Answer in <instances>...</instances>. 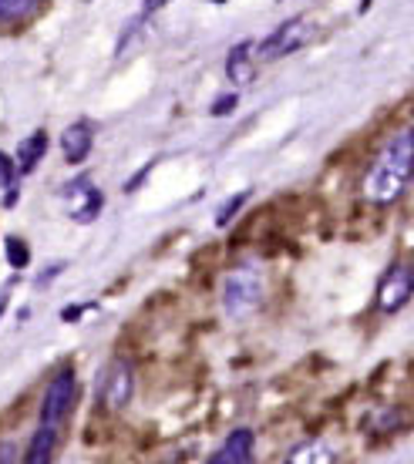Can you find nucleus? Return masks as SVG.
<instances>
[{
  "instance_id": "nucleus-10",
  "label": "nucleus",
  "mask_w": 414,
  "mask_h": 464,
  "mask_svg": "<svg viewBox=\"0 0 414 464\" xmlns=\"http://www.w3.org/2000/svg\"><path fill=\"white\" fill-rule=\"evenodd\" d=\"M44 149H47V135H44V131H34L31 139H24L21 149H17V172H21V175L34 172V165L44 159Z\"/></svg>"
},
{
  "instance_id": "nucleus-4",
  "label": "nucleus",
  "mask_w": 414,
  "mask_h": 464,
  "mask_svg": "<svg viewBox=\"0 0 414 464\" xmlns=\"http://www.w3.org/2000/svg\"><path fill=\"white\" fill-rule=\"evenodd\" d=\"M313 37V27L310 21H303V17H293V21H287L280 31H273V34L266 37L263 44H260V61H273V58H283V54H293V51H300V47L307 44Z\"/></svg>"
},
{
  "instance_id": "nucleus-5",
  "label": "nucleus",
  "mask_w": 414,
  "mask_h": 464,
  "mask_svg": "<svg viewBox=\"0 0 414 464\" xmlns=\"http://www.w3.org/2000/svg\"><path fill=\"white\" fill-rule=\"evenodd\" d=\"M104 198L102 192L92 186V179H71L68 188H64V212H68L74 222H94L102 216Z\"/></svg>"
},
{
  "instance_id": "nucleus-3",
  "label": "nucleus",
  "mask_w": 414,
  "mask_h": 464,
  "mask_svg": "<svg viewBox=\"0 0 414 464\" xmlns=\"http://www.w3.org/2000/svg\"><path fill=\"white\" fill-rule=\"evenodd\" d=\"M71 401H74V373L64 367V371L54 373V381L47 383L44 401H41V428H54L64 420Z\"/></svg>"
},
{
  "instance_id": "nucleus-14",
  "label": "nucleus",
  "mask_w": 414,
  "mask_h": 464,
  "mask_svg": "<svg viewBox=\"0 0 414 464\" xmlns=\"http://www.w3.org/2000/svg\"><path fill=\"white\" fill-rule=\"evenodd\" d=\"M287 461H334V454L327 451V444L310 441V444H300L293 454H287Z\"/></svg>"
},
{
  "instance_id": "nucleus-18",
  "label": "nucleus",
  "mask_w": 414,
  "mask_h": 464,
  "mask_svg": "<svg viewBox=\"0 0 414 464\" xmlns=\"http://www.w3.org/2000/svg\"><path fill=\"white\" fill-rule=\"evenodd\" d=\"M236 108V98H219V105H212V115H222V111H232Z\"/></svg>"
},
{
  "instance_id": "nucleus-1",
  "label": "nucleus",
  "mask_w": 414,
  "mask_h": 464,
  "mask_svg": "<svg viewBox=\"0 0 414 464\" xmlns=\"http://www.w3.org/2000/svg\"><path fill=\"white\" fill-rule=\"evenodd\" d=\"M411 155H414L411 131L401 128V131L380 149V155L374 159L368 175H364V198L374 202V206H391L394 198L408 188V179H411Z\"/></svg>"
},
{
  "instance_id": "nucleus-2",
  "label": "nucleus",
  "mask_w": 414,
  "mask_h": 464,
  "mask_svg": "<svg viewBox=\"0 0 414 464\" xmlns=\"http://www.w3.org/2000/svg\"><path fill=\"white\" fill-rule=\"evenodd\" d=\"M263 300V273L256 266H240L222 279V310L232 316L250 314Z\"/></svg>"
},
{
  "instance_id": "nucleus-11",
  "label": "nucleus",
  "mask_w": 414,
  "mask_h": 464,
  "mask_svg": "<svg viewBox=\"0 0 414 464\" xmlns=\"http://www.w3.org/2000/svg\"><path fill=\"white\" fill-rule=\"evenodd\" d=\"M226 71L236 84H246L253 78V44H236L232 47L230 61H226Z\"/></svg>"
},
{
  "instance_id": "nucleus-6",
  "label": "nucleus",
  "mask_w": 414,
  "mask_h": 464,
  "mask_svg": "<svg viewBox=\"0 0 414 464\" xmlns=\"http://www.w3.org/2000/svg\"><path fill=\"white\" fill-rule=\"evenodd\" d=\"M414 290V279H411V266L408 263H394L388 269V276L380 279V290H378V310L380 314H398L408 306Z\"/></svg>"
},
{
  "instance_id": "nucleus-15",
  "label": "nucleus",
  "mask_w": 414,
  "mask_h": 464,
  "mask_svg": "<svg viewBox=\"0 0 414 464\" xmlns=\"http://www.w3.org/2000/svg\"><path fill=\"white\" fill-rule=\"evenodd\" d=\"M7 259H11L14 269L27 266V263H31V249H27V243H21L17 236H7Z\"/></svg>"
},
{
  "instance_id": "nucleus-9",
  "label": "nucleus",
  "mask_w": 414,
  "mask_h": 464,
  "mask_svg": "<svg viewBox=\"0 0 414 464\" xmlns=\"http://www.w3.org/2000/svg\"><path fill=\"white\" fill-rule=\"evenodd\" d=\"M253 444H256L253 430L236 428L230 438H226V444L212 454V464H246V461H253Z\"/></svg>"
},
{
  "instance_id": "nucleus-20",
  "label": "nucleus",
  "mask_w": 414,
  "mask_h": 464,
  "mask_svg": "<svg viewBox=\"0 0 414 464\" xmlns=\"http://www.w3.org/2000/svg\"><path fill=\"white\" fill-rule=\"evenodd\" d=\"M370 4H374V0H360V11H368Z\"/></svg>"
},
{
  "instance_id": "nucleus-21",
  "label": "nucleus",
  "mask_w": 414,
  "mask_h": 464,
  "mask_svg": "<svg viewBox=\"0 0 414 464\" xmlns=\"http://www.w3.org/2000/svg\"><path fill=\"white\" fill-rule=\"evenodd\" d=\"M4 310H7V303H4V300H0V316H4Z\"/></svg>"
},
{
  "instance_id": "nucleus-8",
  "label": "nucleus",
  "mask_w": 414,
  "mask_h": 464,
  "mask_svg": "<svg viewBox=\"0 0 414 464\" xmlns=\"http://www.w3.org/2000/svg\"><path fill=\"white\" fill-rule=\"evenodd\" d=\"M92 141H94V128L88 121H74L71 128H64L61 135V151L71 165H81L88 155H92Z\"/></svg>"
},
{
  "instance_id": "nucleus-17",
  "label": "nucleus",
  "mask_w": 414,
  "mask_h": 464,
  "mask_svg": "<svg viewBox=\"0 0 414 464\" xmlns=\"http://www.w3.org/2000/svg\"><path fill=\"white\" fill-rule=\"evenodd\" d=\"M246 198H250V192H240V196L232 198L230 206H222V212H219V216H216V226H226V222H230L232 216L240 212V206H242V202H246Z\"/></svg>"
},
{
  "instance_id": "nucleus-12",
  "label": "nucleus",
  "mask_w": 414,
  "mask_h": 464,
  "mask_svg": "<svg viewBox=\"0 0 414 464\" xmlns=\"http://www.w3.org/2000/svg\"><path fill=\"white\" fill-rule=\"evenodd\" d=\"M54 441H58V430L54 428H37L34 441H31V448H27V461L31 464H44L51 461V451H54Z\"/></svg>"
},
{
  "instance_id": "nucleus-19",
  "label": "nucleus",
  "mask_w": 414,
  "mask_h": 464,
  "mask_svg": "<svg viewBox=\"0 0 414 464\" xmlns=\"http://www.w3.org/2000/svg\"><path fill=\"white\" fill-rule=\"evenodd\" d=\"M169 0H142V14H155V11H162Z\"/></svg>"
},
{
  "instance_id": "nucleus-13",
  "label": "nucleus",
  "mask_w": 414,
  "mask_h": 464,
  "mask_svg": "<svg viewBox=\"0 0 414 464\" xmlns=\"http://www.w3.org/2000/svg\"><path fill=\"white\" fill-rule=\"evenodd\" d=\"M37 0H0V21H24L31 17Z\"/></svg>"
},
{
  "instance_id": "nucleus-16",
  "label": "nucleus",
  "mask_w": 414,
  "mask_h": 464,
  "mask_svg": "<svg viewBox=\"0 0 414 464\" xmlns=\"http://www.w3.org/2000/svg\"><path fill=\"white\" fill-rule=\"evenodd\" d=\"M14 182H17V165L11 162V155L0 151V186L14 188Z\"/></svg>"
},
{
  "instance_id": "nucleus-7",
  "label": "nucleus",
  "mask_w": 414,
  "mask_h": 464,
  "mask_svg": "<svg viewBox=\"0 0 414 464\" xmlns=\"http://www.w3.org/2000/svg\"><path fill=\"white\" fill-rule=\"evenodd\" d=\"M98 397L108 411H122L132 397V367L125 360H115L102 377V387H98Z\"/></svg>"
}]
</instances>
